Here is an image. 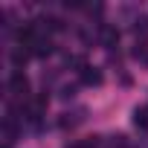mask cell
I'll list each match as a JSON object with an SVG mask.
<instances>
[{"label":"cell","mask_w":148,"mask_h":148,"mask_svg":"<svg viewBox=\"0 0 148 148\" xmlns=\"http://www.w3.org/2000/svg\"><path fill=\"white\" fill-rule=\"evenodd\" d=\"M6 93H9V105L21 102V108L32 99V96H29V79H26L23 70H12V73H9V79H6Z\"/></svg>","instance_id":"1"},{"label":"cell","mask_w":148,"mask_h":148,"mask_svg":"<svg viewBox=\"0 0 148 148\" xmlns=\"http://www.w3.org/2000/svg\"><path fill=\"white\" fill-rule=\"evenodd\" d=\"M99 44H102L105 49L119 47V29L110 26V23H99Z\"/></svg>","instance_id":"2"},{"label":"cell","mask_w":148,"mask_h":148,"mask_svg":"<svg viewBox=\"0 0 148 148\" xmlns=\"http://www.w3.org/2000/svg\"><path fill=\"white\" fill-rule=\"evenodd\" d=\"M79 82H82V84H87V87H99V84H102V70H99V67L84 64V67L79 70Z\"/></svg>","instance_id":"3"},{"label":"cell","mask_w":148,"mask_h":148,"mask_svg":"<svg viewBox=\"0 0 148 148\" xmlns=\"http://www.w3.org/2000/svg\"><path fill=\"white\" fill-rule=\"evenodd\" d=\"M84 116H87V110L84 108H76V110H67V113H61V119H58V125L61 128H76V125H82L84 122Z\"/></svg>","instance_id":"4"},{"label":"cell","mask_w":148,"mask_h":148,"mask_svg":"<svg viewBox=\"0 0 148 148\" xmlns=\"http://www.w3.org/2000/svg\"><path fill=\"white\" fill-rule=\"evenodd\" d=\"M134 125L148 128V108H134Z\"/></svg>","instance_id":"5"},{"label":"cell","mask_w":148,"mask_h":148,"mask_svg":"<svg viewBox=\"0 0 148 148\" xmlns=\"http://www.w3.org/2000/svg\"><path fill=\"white\" fill-rule=\"evenodd\" d=\"M134 29H136V32H148V15H139V18L134 21Z\"/></svg>","instance_id":"6"},{"label":"cell","mask_w":148,"mask_h":148,"mask_svg":"<svg viewBox=\"0 0 148 148\" xmlns=\"http://www.w3.org/2000/svg\"><path fill=\"white\" fill-rule=\"evenodd\" d=\"M58 96H61V99H64V102H67V99H73V96H76V84H64V87H61V93H58Z\"/></svg>","instance_id":"7"}]
</instances>
